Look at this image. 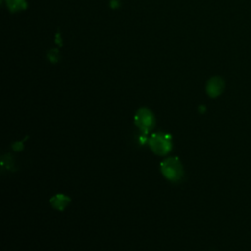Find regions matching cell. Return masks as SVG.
<instances>
[{
  "label": "cell",
  "instance_id": "obj_2",
  "mask_svg": "<svg viewBox=\"0 0 251 251\" xmlns=\"http://www.w3.org/2000/svg\"><path fill=\"white\" fill-rule=\"evenodd\" d=\"M147 141L152 152H154L156 155H159V156L167 155L173 149L172 136L168 133H164V132L153 133L148 138Z\"/></svg>",
  "mask_w": 251,
  "mask_h": 251
},
{
  "label": "cell",
  "instance_id": "obj_4",
  "mask_svg": "<svg viewBox=\"0 0 251 251\" xmlns=\"http://www.w3.org/2000/svg\"><path fill=\"white\" fill-rule=\"evenodd\" d=\"M224 87H225V83L223 79L219 76H215L208 81L206 86V91L210 97L214 98L219 96L223 92Z\"/></svg>",
  "mask_w": 251,
  "mask_h": 251
},
{
  "label": "cell",
  "instance_id": "obj_1",
  "mask_svg": "<svg viewBox=\"0 0 251 251\" xmlns=\"http://www.w3.org/2000/svg\"><path fill=\"white\" fill-rule=\"evenodd\" d=\"M161 172L168 180L175 183L180 182L184 176L182 164L180 160L176 157L165 159L161 163Z\"/></svg>",
  "mask_w": 251,
  "mask_h": 251
},
{
  "label": "cell",
  "instance_id": "obj_5",
  "mask_svg": "<svg viewBox=\"0 0 251 251\" xmlns=\"http://www.w3.org/2000/svg\"><path fill=\"white\" fill-rule=\"evenodd\" d=\"M71 202V198L64 195V194H56L53 197L50 198V204L51 206L59 211H63Z\"/></svg>",
  "mask_w": 251,
  "mask_h": 251
},
{
  "label": "cell",
  "instance_id": "obj_6",
  "mask_svg": "<svg viewBox=\"0 0 251 251\" xmlns=\"http://www.w3.org/2000/svg\"><path fill=\"white\" fill-rule=\"evenodd\" d=\"M6 5L12 13H15V12L25 10L26 8V1L25 0H6Z\"/></svg>",
  "mask_w": 251,
  "mask_h": 251
},
{
  "label": "cell",
  "instance_id": "obj_3",
  "mask_svg": "<svg viewBox=\"0 0 251 251\" xmlns=\"http://www.w3.org/2000/svg\"><path fill=\"white\" fill-rule=\"evenodd\" d=\"M134 124L142 133L147 134L155 127L156 119L149 109L140 108L134 115Z\"/></svg>",
  "mask_w": 251,
  "mask_h": 251
}]
</instances>
